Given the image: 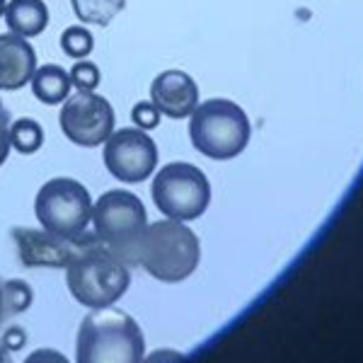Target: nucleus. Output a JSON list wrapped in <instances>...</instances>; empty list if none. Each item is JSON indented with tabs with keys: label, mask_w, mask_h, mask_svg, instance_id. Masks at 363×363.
I'll list each match as a JSON object with an SVG mask.
<instances>
[{
	"label": "nucleus",
	"mask_w": 363,
	"mask_h": 363,
	"mask_svg": "<svg viewBox=\"0 0 363 363\" xmlns=\"http://www.w3.org/2000/svg\"><path fill=\"white\" fill-rule=\"evenodd\" d=\"M143 356V332L124 310H92L80 322L75 363H140Z\"/></svg>",
	"instance_id": "f257e3e1"
},
{
	"label": "nucleus",
	"mask_w": 363,
	"mask_h": 363,
	"mask_svg": "<svg viewBox=\"0 0 363 363\" xmlns=\"http://www.w3.org/2000/svg\"><path fill=\"white\" fill-rule=\"evenodd\" d=\"M201 245L182 220L162 218L148 223L136 245V264L162 284H179L196 272Z\"/></svg>",
	"instance_id": "f03ea898"
},
{
	"label": "nucleus",
	"mask_w": 363,
	"mask_h": 363,
	"mask_svg": "<svg viewBox=\"0 0 363 363\" xmlns=\"http://www.w3.org/2000/svg\"><path fill=\"white\" fill-rule=\"evenodd\" d=\"M66 284L80 306L104 310L112 308L128 291L131 274L114 252L95 240L66 264Z\"/></svg>",
	"instance_id": "7ed1b4c3"
},
{
	"label": "nucleus",
	"mask_w": 363,
	"mask_h": 363,
	"mask_svg": "<svg viewBox=\"0 0 363 363\" xmlns=\"http://www.w3.org/2000/svg\"><path fill=\"white\" fill-rule=\"evenodd\" d=\"M250 119L230 99H206L191 112V145L211 160H233L250 143Z\"/></svg>",
	"instance_id": "20e7f679"
},
{
	"label": "nucleus",
	"mask_w": 363,
	"mask_h": 363,
	"mask_svg": "<svg viewBox=\"0 0 363 363\" xmlns=\"http://www.w3.org/2000/svg\"><path fill=\"white\" fill-rule=\"evenodd\" d=\"M92 228L99 242L121 262L136 264V245L148 225L143 201L126 189H109L92 203Z\"/></svg>",
	"instance_id": "39448f33"
},
{
	"label": "nucleus",
	"mask_w": 363,
	"mask_h": 363,
	"mask_svg": "<svg viewBox=\"0 0 363 363\" xmlns=\"http://www.w3.org/2000/svg\"><path fill=\"white\" fill-rule=\"evenodd\" d=\"M92 196L83 182L54 177L44 182L34 199V216L46 233L61 238H78L92 220Z\"/></svg>",
	"instance_id": "423d86ee"
},
{
	"label": "nucleus",
	"mask_w": 363,
	"mask_h": 363,
	"mask_svg": "<svg viewBox=\"0 0 363 363\" xmlns=\"http://www.w3.org/2000/svg\"><path fill=\"white\" fill-rule=\"evenodd\" d=\"M150 194L165 218L186 223L206 213L211 203V184L206 174L191 162H169L155 174Z\"/></svg>",
	"instance_id": "0eeeda50"
},
{
	"label": "nucleus",
	"mask_w": 363,
	"mask_h": 363,
	"mask_svg": "<svg viewBox=\"0 0 363 363\" xmlns=\"http://www.w3.org/2000/svg\"><path fill=\"white\" fill-rule=\"evenodd\" d=\"M58 126L70 143L80 145V148H97L112 136L116 114L107 97L78 90L63 102Z\"/></svg>",
	"instance_id": "6e6552de"
},
{
	"label": "nucleus",
	"mask_w": 363,
	"mask_h": 363,
	"mask_svg": "<svg viewBox=\"0 0 363 363\" xmlns=\"http://www.w3.org/2000/svg\"><path fill=\"white\" fill-rule=\"evenodd\" d=\"M102 157L104 167L114 179L124 184H138L155 172L157 145L143 128H114L112 136L104 140Z\"/></svg>",
	"instance_id": "1a4fd4ad"
},
{
	"label": "nucleus",
	"mask_w": 363,
	"mask_h": 363,
	"mask_svg": "<svg viewBox=\"0 0 363 363\" xmlns=\"http://www.w3.org/2000/svg\"><path fill=\"white\" fill-rule=\"evenodd\" d=\"M15 242L20 247V257L27 267H66L78 252L92 245L97 235H78V238H61L54 233L42 230H13Z\"/></svg>",
	"instance_id": "9d476101"
},
{
	"label": "nucleus",
	"mask_w": 363,
	"mask_h": 363,
	"mask_svg": "<svg viewBox=\"0 0 363 363\" xmlns=\"http://www.w3.org/2000/svg\"><path fill=\"white\" fill-rule=\"evenodd\" d=\"M150 102L167 119H186L199 104V85L184 70H162L150 83Z\"/></svg>",
	"instance_id": "9b49d317"
},
{
	"label": "nucleus",
	"mask_w": 363,
	"mask_h": 363,
	"mask_svg": "<svg viewBox=\"0 0 363 363\" xmlns=\"http://www.w3.org/2000/svg\"><path fill=\"white\" fill-rule=\"evenodd\" d=\"M37 68V51L25 37L0 34V90L15 92L25 87Z\"/></svg>",
	"instance_id": "f8f14e48"
},
{
	"label": "nucleus",
	"mask_w": 363,
	"mask_h": 363,
	"mask_svg": "<svg viewBox=\"0 0 363 363\" xmlns=\"http://www.w3.org/2000/svg\"><path fill=\"white\" fill-rule=\"evenodd\" d=\"M3 17L10 32L25 39L39 37L49 27V8L44 0H8Z\"/></svg>",
	"instance_id": "ddd939ff"
},
{
	"label": "nucleus",
	"mask_w": 363,
	"mask_h": 363,
	"mask_svg": "<svg viewBox=\"0 0 363 363\" xmlns=\"http://www.w3.org/2000/svg\"><path fill=\"white\" fill-rule=\"evenodd\" d=\"M29 85H32L34 97L44 104H63L68 99L70 90H73L68 70L63 66H56V63H44V66H39L34 70Z\"/></svg>",
	"instance_id": "4468645a"
},
{
	"label": "nucleus",
	"mask_w": 363,
	"mask_h": 363,
	"mask_svg": "<svg viewBox=\"0 0 363 363\" xmlns=\"http://www.w3.org/2000/svg\"><path fill=\"white\" fill-rule=\"evenodd\" d=\"M10 145L20 155H34L44 145V128L37 119H17L10 124Z\"/></svg>",
	"instance_id": "2eb2a0df"
},
{
	"label": "nucleus",
	"mask_w": 363,
	"mask_h": 363,
	"mask_svg": "<svg viewBox=\"0 0 363 363\" xmlns=\"http://www.w3.org/2000/svg\"><path fill=\"white\" fill-rule=\"evenodd\" d=\"M34 291L27 281L10 279L0 284V315H20L32 308Z\"/></svg>",
	"instance_id": "dca6fc26"
},
{
	"label": "nucleus",
	"mask_w": 363,
	"mask_h": 363,
	"mask_svg": "<svg viewBox=\"0 0 363 363\" xmlns=\"http://www.w3.org/2000/svg\"><path fill=\"white\" fill-rule=\"evenodd\" d=\"M95 49V37L83 25H70L61 34V51L73 61H83Z\"/></svg>",
	"instance_id": "f3484780"
},
{
	"label": "nucleus",
	"mask_w": 363,
	"mask_h": 363,
	"mask_svg": "<svg viewBox=\"0 0 363 363\" xmlns=\"http://www.w3.org/2000/svg\"><path fill=\"white\" fill-rule=\"evenodd\" d=\"M68 75H70V85L80 92H95L97 85L102 83V70H99L97 63L87 61V58L75 63V66L68 70Z\"/></svg>",
	"instance_id": "a211bd4d"
},
{
	"label": "nucleus",
	"mask_w": 363,
	"mask_h": 363,
	"mask_svg": "<svg viewBox=\"0 0 363 363\" xmlns=\"http://www.w3.org/2000/svg\"><path fill=\"white\" fill-rule=\"evenodd\" d=\"M160 112L153 102H136L131 109V121L136 128H143V131H150V128L160 126Z\"/></svg>",
	"instance_id": "6ab92c4d"
},
{
	"label": "nucleus",
	"mask_w": 363,
	"mask_h": 363,
	"mask_svg": "<svg viewBox=\"0 0 363 363\" xmlns=\"http://www.w3.org/2000/svg\"><path fill=\"white\" fill-rule=\"evenodd\" d=\"M25 344H27V332L22 330V327H10V330L0 337V361L8 359L15 351L25 349Z\"/></svg>",
	"instance_id": "aec40b11"
},
{
	"label": "nucleus",
	"mask_w": 363,
	"mask_h": 363,
	"mask_svg": "<svg viewBox=\"0 0 363 363\" xmlns=\"http://www.w3.org/2000/svg\"><path fill=\"white\" fill-rule=\"evenodd\" d=\"M10 150H13V145H10V121H8V112L5 109H0V167L5 165V160H8Z\"/></svg>",
	"instance_id": "412c9836"
},
{
	"label": "nucleus",
	"mask_w": 363,
	"mask_h": 363,
	"mask_svg": "<svg viewBox=\"0 0 363 363\" xmlns=\"http://www.w3.org/2000/svg\"><path fill=\"white\" fill-rule=\"evenodd\" d=\"M22 363H70V361L56 349H37V351H32Z\"/></svg>",
	"instance_id": "4be33fe9"
},
{
	"label": "nucleus",
	"mask_w": 363,
	"mask_h": 363,
	"mask_svg": "<svg viewBox=\"0 0 363 363\" xmlns=\"http://www.w3.org/2000/svg\"><path fill=\"white\" fill-rule=\"evenodd\" d=\"M184 361V356L179 354V351H172V349H157L153 354L143 356V361L140 363H182Z\"/></svg>",
	"instance_id": "5701e85b"
},
{
	"label": "nucleus",
	"mask_w": 363,
	"mask_h": 363,
	"mask_svg": "<svg viewBox=\"0 0 363 363\" xmlns=\"http://www.w3.org/2000/svg\"><path fill=\"white\" fill-rule=\"evenodd\" d=\"M5 5H8V0H0V17L5 15Z\"/></svg>",
	"instance_id": "b1692460"
},
{
	"label": "nucleus",
	"mask_w": 363,
	"mask_h": 363,
	"mask_svg": "<svg viewBox=\"0 0 363 363\" xmlns=\"http://www.w3.org/2000/svg\"><path fill=\"white\" fill-rule=\"evenodd\" d=\"M0 109H3V107H0Z\"/></svg>",
	"instance_id": "393cba45"
}]
</instances>
